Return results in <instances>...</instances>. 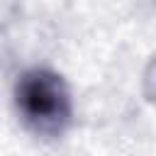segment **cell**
<instances>
[{
    "label": "cell",
    "instance_id": "cell-1",
    "mask_svg": "<svg viewBox=\"0 0 156 156\" xmlns=\"http://www.w3.org/2000/svg\"><path fill=\"white\" fill-rule=\"evenodd\" d=\"M17 105L24 119L44 134L58 132L71 115L68 93L58 76L46 71L27 73L17 85Z\"/></svg>",
    "mask_w": 156,
    "mask_h": 156
}]
</instances>
